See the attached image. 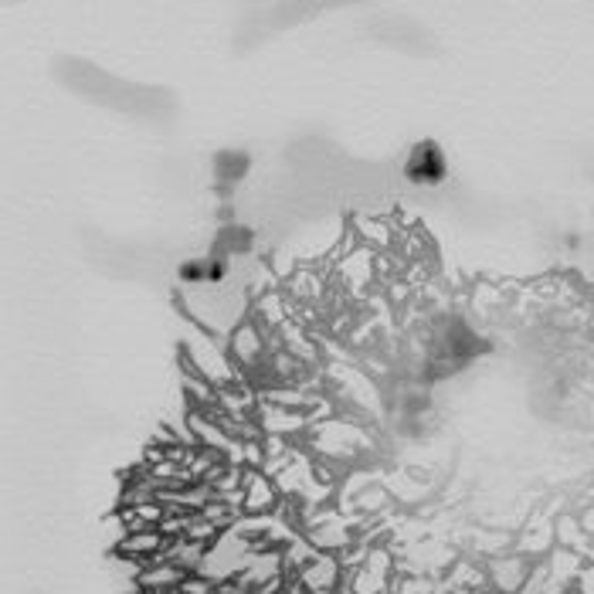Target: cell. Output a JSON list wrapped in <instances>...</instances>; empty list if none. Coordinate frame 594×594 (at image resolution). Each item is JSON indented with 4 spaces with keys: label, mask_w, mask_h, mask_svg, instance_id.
Masks as SVG:
<instances>
[{
    "label": "cell",
    "mask_w": 594,
    "mask_h": 594,
    "mask_svg": "<svg viewBox=\"0 0 594 594\" xmlns=\"http://www.w3.org/2000/svg\"><path fill=\"white\" fill-rule=\"evenodd\" d=\"M299 445H303L313 459H320L323 466H330L337 476L350 472V466H354L357 459H364V455L374 449L370 435L364 428H357L354 421H350V415H333L326 421L309 425V432Z\"/></svg>",
    "instance_id": "cell-1"
},
{
    "label": "cell",
    "mask_w": 594,
    "mask_h": 594,
    "mask_svg": "<svg viewBox=\"0 0 594 594\" xmlns=\"http://www.w3.org/2000/svg\"><path fill=\"white\" fill-rule=\"evenodd\" d=\"M180 364L197 370V374H201L204 381H211L218 391H221V387H228V384L245 381V377L238 374L235 360L228 357V350H221L218 337H211L208 330H191V333H187Z\"/></svg>",
    "instance_id": "cell-2"
},
{
    "label": "cell",
    "mask_w": 594,
    "mask_h": 594,
    "mask_svg": "<svg viewBox=\"0 0 594 594\" xmlns=\"http://www.w3.org/2000/svg\"><path fill=\"white\" fill-rule=\"evenodd\" d=\"M303 537L323 554H343L357 540L354 520L340 510V506H323V510L309 513L303 523Z\"/></svg>",
    "instance_id": "cell-3"
},
{
    "label": "cell",
    "mask_w": 594,
    "mask_h": 594,
    "mask_svg": "<svg viewBox=\"0 0 594 594\" xmlns=\"http://www.w3.org/2000/svg\"><path fill=\"white\" fill-rule=\"evenodd\" d=\"M282 493L275 486V479L262 469H245L241 479V513L245 516H269L279 510Z\"/></svg>",
    "instance_id": "cell-4"
},
{
    "label": "cell",
    "mask_w": 594,
    "mask_h": 594,
    "mask_svg": "<svg viewBox=\"0 0 594 594\" xmlns=\"http://www.w3.org/2000/svg\"><path fill=\"white\" fill-rule=\"evenodd\" d=\"M170 547V537L160 530H143V533H123L116 544V557L133 567H143V564H153L160 561L163 554H167Z\"/></svg>",
    "instance_id": "cell-5"
},
{
    "label": "cell",
    "mask_w": 594,
    "mask_h": 594,
    "mask_svg": "<svg viewBox=\"0 0 594 594\" xmlns=\"http://www.w3.org/2000/svg\"><path fill=\"white\" fill-rule=\"evenodd\" d=\"M191 574L184 571V567L170 564V561H153V564H143L140 571H133V584L140 594H157V591H180V584H184Z\"/></svg>",
    "instance_id": "cell-6"
},
{
    "label": "cell",
    "mask_w": 594,
    "mask_h": 594,
    "mask_svg": "<svg viewBox=\"0 0 594 594\" xmlns=\"http://www.w3.org/2000/svg\"><path fill=\"white\" fill-rule=\"evenodd\" d=\"M116 520L123 533H143V530H160L167 520V506L160 503H140V506H119Z\"/></svg>",
    "instance_id": "cell-7"
},
{
    "label": "cell",
    "mask_w": 594,
    "mask_h": 594,
    "mask_svg": "<svg viewBox=\"0 0 594 594\" xmlns=\"http://www.w3.org/2000/svg\"><path fill=\"white\" fill-rule=\"evenodd\" d=\"M408 177L415 184H438L445 177V157L435 143H421L408 160Z\"/></svg>",
    "instance_id": "cell-8"
},
{
    "label": "cell",
    "mask_w": 594,
    "mask_h": 594,
    "mask_svg": "<svg viewBox=\"0 0 594 594\" xmlns=\"http://www.w3.org/2000/svg\"><path fill=\"white\" fill-rule=\"evenodd\" d=\"M296 296V303H316L323 296V279L316 269H296V275H289V299Z\"/></svg>",
    "instance_id": "cell-9"
},
{
    "label": "cell",
    "mask_w": 594,
    "mask_h": 594,
    "mask_svg": "<svg viewBox=\"0 0 594 594\" xmlns=\"http://www.w3.org/2000/svg\"><path fill=\"white\" fill-rule=\"evenodd\" d=\"M354 235H357V241H367L370 248H387V241H391L387 225L384 221H374V218H357Z\"/></svg>",
    "instance_id": "cell-10"
}]
</instances>
